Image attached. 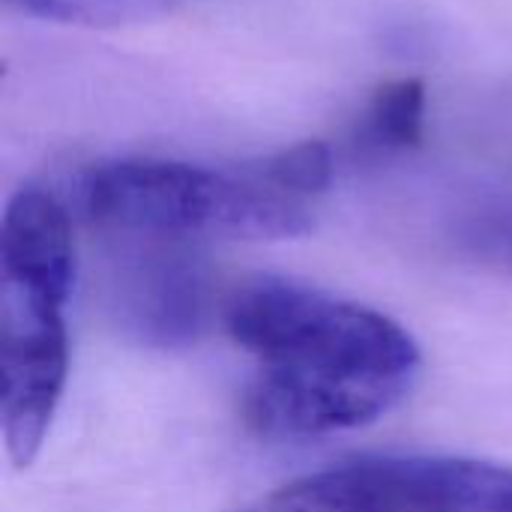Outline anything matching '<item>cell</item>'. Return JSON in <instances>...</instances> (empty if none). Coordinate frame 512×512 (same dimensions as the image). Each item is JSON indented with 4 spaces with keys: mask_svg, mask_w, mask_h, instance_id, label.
<instances>
[{
    "mask_svg": "<svg viewBox=\"0 0 512 512\" xmlns=\"http://www.w3.org/2000/svg\"><path fill=\"white\" fill-rule=\"evenodd\" d=\"M222 324L255 360L243 417L264 438L369 426L411 396L423 366L420 345L390 315L282 276L234 288Z\"/></svg>",
    "mask_w": 512,
    "mask_h": 512,
    "instance_id": "cell-1",
    "label": "cell"
},
{
    "mask_svg": "<svg viewBox=\"0 0 512 512\" xmlns=\"http://www.w3.org/2000/svg\"><path fill=\"white\" fill-rule=\"evenodd\" d=\"M90 222L156 243L294 240L312 228L309 204L267 183L255 168L222 171L180 159H111L81 177Z\"/></svg>",
    "mask_w": 512,
    "mask_h": 512,
    "instance_id": "cell-2",
    "label": "cell"
},
{
    "mask_svg": "<svg viewBox=\"0 0 512 512\" xmlns=\"http://www.w3.org/2000/svg\"><path fill=\"white\" fill-rule=\"evenodd\" d=\"M234 512H512V468L465 456H378L303 474Z\"/></svg>",
    "mask_w": 512,
    "mask_h": 512,
    "instance_id": "cell-3",
    "label": "cell"
},
{
    "mask_svg": "<svg viewBox=\"0 0 512 512\" xmlns=\"http://www.w3.org/2000/svg\"><path fill=\"white\" fill-rule=\"evenodd\" d=\"M69 294L0 276V426L6 456L30 468L45 444L69 375Z\"/></svg>",
    "mask_w": 512,
    "mask_h": 512,
    "instance_id": "cell-4",
    "label": "cell"
},
{
    "mask_svg": "<svg viewBox=\"0 0 512 512\" xmlns=\"http://www.w3.org/2000/svg\"><path fill=\"white\" fill-rule=\"evenodd\" d=\"M207 315L201 267L174 252H150L129 264L114 291V318L138 342L177 348L198 339Z\"/></svg>",
    "mask_w": 512,
    "mask_h": 512,
    "instance_id": "cell-5",
    "label": "cell"
},
{
    "mask_svg": "<svg viewBox=\"0 0 512 512\" xmlns=\"http://www.w3.org/2000/svg\"><path fill=\"white\" fill-rule=\"evenodd\" d=\"M0 276L54 288L72 297L75 234L69 210L45 189H18L3 210Z\"/></svg>",
    "mask_w": 512,
    "mask_h": 512,
    "instance_id": "cell-6",
    "label": "cell"
},
{
    "mask_svg": "<svg viewBox=\"0 0 512 512\" xmlns=\"http://www.w3.org/2000/svg\"><path fill=\"white\" fill-rule=\"evenodd\" d=\"M426 114H429L426 81L417 75L393 78L372 93L357 123V144L381 156L414 150L426 138Z\"/></svg>",
    "mask_w": 512,
    "mask_h": 512,
    "instance_id": "cell-7",
    "label": "cell"
},
{
    "mask_svg": "<svg viewBox=\"0 0 512 512\" xmlns=\"http://www.w3.org/2000/svg\"><path fill=\"white\" fill-rule=\"evenodd\" d=\"M9 9L75 27H126L141 21H156L189 0H3Z\"/></svg>",
    "mask_w": 512,
    "mask_h": 512,
    "instance_id": "cell-8",
    "label": "cell"
},
{
    "mask_svg": "<svg viewBox=\"0 0 512 512\" xmlns=\"http://www.w3.org/2000/svg\"><path fill=\"white\" fill-rule=\"evenodd\" d=\"M255 171L276 189L309 201L333 183V153L324 141H300L267 156Z\"/></svg>",
    "mask_w": 512,
    "mask_h": 512,
    "instance_id": "cell-9",
    "label": "cell"
},
{
    "mask_svg": "<svg viewBox=\"0 0 512 512\" xmlns=\"http://www.w3.org/2000/svg\"><path fill=\"white\" fill-rule=\"evenodd\" d=\"M507 243H510V252H512V222H510V228H507Z\"/></svg>",
    "mask_w": 512,
    "mask_h": 512,
    "instance_id": "cell-10",
    "label": "cell"
}]
</instances>
